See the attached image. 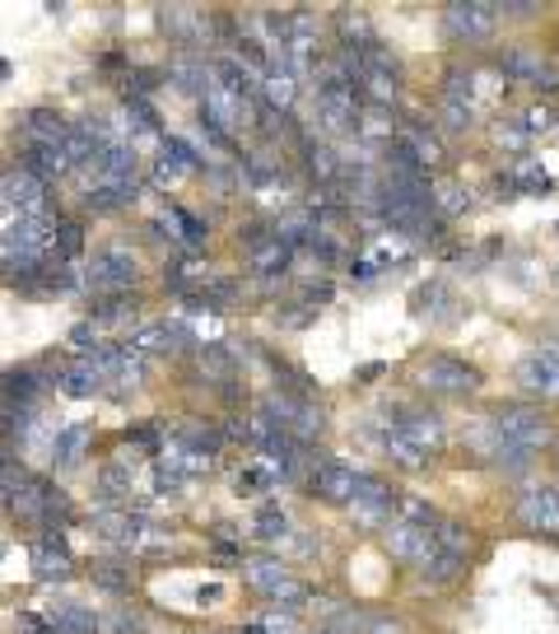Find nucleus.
I'll return each mask as SVG.
<instances>
[{
	"instance_id": "nucleus-1",
	"label": "nucleus",
	"mask_w": 559,
	"mask_h": 634,
	"mask_svg": "<svg viewBox=\"0 0 559 634\" xmlns=\"http://www.w3.org/2000/svg\"><path fill=\"white\" fill-rule=\"evenodd\" d=\"M443 444H448V425L438 411H429V406L383 411V452L396 467H406V471L429 467Z\"/></svg>"
},
{
	"instance_id": "nucleus-2",
	"label": "nucleus",
	"mask_w": 559,
	"mask_h": 634,
	"mask_svg": "<svg viewBox=\"0 0 559 634\" xmlns=\"http://www.w3.org/2000/svg\"><path fill=\"white\" fill-rule=\"evenodd\" d=\"M490 434H498V439H508V444H523L531 452L555 444V425H550V415L541 406H494L490 411Z\"/></svg>"
},
{
	"instance_id": "nucleus-3",
	"label": "nucleus",
	"mask_w": 559,
	"mask_h": 634,
	"mask_svg": "<svg viewBox=\"0 0 559 634\" xmlns=\"http://www.w3.org/2000/svg\"><path fill=\"white\" fill-rule=\"evenodd\" d=\"M243 583L256 588L262 598H271L275 606H285V611H298V606L313 598V592L298 583L285 565H280V560H266V555H256V560H243Z\"/></svg>"
},
{
	"instance_id": "nucleus-4",
	"label": "nucleus",
	"mask_w": 559,
	"mask_h": 634,
	"mask_svg": "<svg viewBox=\"0 0 559 634\" xmlns=\"http://www.w3.org/2000/svg\"><path fill=\"white\" fill-rule=\"evenodd\" d=\"M498 29V6L490 0H452L443 10V37L448 43H467V47H481L490 43Z\"/></svg>"
},
{
	"instance_id": "nucleus-5",
	"label": "nucleus",
	"mask_w": 559,
	"mask_h": 634,
	"mask_svg": "<svg viewBox=\"0 0 559 634\" xmlns=\"http://www.w3.org/2000/svg\"><path fill=\"white\" fill-rule=\"evenodd\" d=\"M481 369L467 364L462 354H429L425 364H419V387H429L438 396H471L481 392Z\"/></svg>"
},
{
	"instance_id": "nucleus-6",
	"label": "nucleus",
	"mask_w": 559,
	"mask_h": 634,
	"mask_svg": "<svg viewBox=\"0 0 559 634\" xmlns=\"http://www.w3.org/2000/svg\"><path fill=\"white\" fill-rule=\"evenodd\" d=\"M135 275H140L135 252L122 243H108V248H98L94 262L85 266V285L98 294H127L135 285Z\"/></svg>"
},
{
	"instance_id": "nucleus-7",
	"label": "nucleus",
	"mask_w": 559,
	"mask_h": 634,
	"mask_svg": "<svg viewBox=\"0 0 559 634\" xmlns=\"http://www.w3.org/2000/svg\"><path fill=\"white\" fill-rule=\"evenodd\" d=\"M359 485H364V471H354V467L341 462V458H322V462L308 471V490H313L322 504H341V509H350L354 494H359Z\"/></svg>"
},
{
	"instance_id": "nucleus-8",
	"label": "nucleus",
	"mask_w": 559,
	"mask_h": 634,
	"mask_svg": "<svg viewBox=\"0 0 559 634\" xmlns=\"http://www.w3.org/2000/svg\"><path fill=\"white\" fill-rule=\"evenodd\" d=\"M396 504H402V494H392L387 481H377V476H364V485H359L354 504H350V518L359 527H387L396 518Z\"/></svg>"
},
{
	"instance_id": "nucleus-9",
	"label": "nucleus",
	"mask_w": 559,
	"mask_h": 634,
	"mask_svg": "<svg viewBox=\"0 0 559 634\" xmlns=\"http://www.w3.org/2000/svg\"><path fill=\"white\" fill-rule=\"evenodd\" d=\"M517 523L541 532V537H559V490L555 485H527L517 494Z\"/></svg>"
},
{
	"instance_id": "nucleus-10",
	"label": "nucleus",
	"mask_w": 559,
	"mask_h": 634,
	"mask_svg": "<svg viewBox=\"0 0 559 634\" xmlns=\"http://www.w3.org/2000/svg\"><path fill=\"white\" fill-rule=\"evenodd\" d=\"M6 215H52L43 177L29 168H6Z\"/></svg>"
},
{
	"instance_id": "nucleus-11",
	"label": "nucleus",
	"mask_w": 559,
	"mask_h": 634,
	"mask_svg": "<svg viewBox=\"0 0 559 634\" xmlns=\"http://www.w3.org/2000/svg\"><path fill=\"white\" fill-rule=\"evenodd\" d=\"M94 532L103 542H112V546H145L154 532H150V523L140 518V513H131V509H98L94 513Z\"/></svg>"
},
{
	"instance_id": "nucleus-12",
	"label": "nucleus",
	"mask_w": 559,
	"mask_h": 634,
	"mask_svg": "<svg viewBox=\"0 0 559 634\" xmlns=\"http://www.w3.org/2000/svg\"><path fill=\"white\" fill-rule=\"evenodd\" d=\"M513 379H517V387H527L536 396H559V350L546 346V350L523 354L513 369Z\"/></svg>"
},
{
	"instance_id": "nucleus-13",
	"label": "nucleus",
	"mask_w": 559,
	"mask_h": 634,
	"mask_svg": "<svg viewBox=\"0 0 559 634\" xmlns=\"http://www.w3.org/2000/svg\"><path fill=\"white\" fill-rule=\"evenodd\" d=\"M383 542H387V550L396 555V560H406V565L419 569L434 555V527H415L406 518H392L383 527Z\"/></svg>"
},
{
	"instance_id": "nucleus-14",
	"label": "nucleus",
	"mask_w": 559,
	"mask_h": 634,
	"mask_svg": "<svg viewBox=\"0 0 559 634\" xmlns=\"http://www.w3.org/2000/svg\"><path fill=\"white\" fill-rule=\"evenodd\" d=\"M29 560H33V573L43 583L52 579H70V546H66V532H43L33 546H29Z\"/></svg>"
},
{
	"instance_id": "nucleus-15",
	"label": "nucleus",
	"mask_w": 559,
	"mask_h": 634,
	"mask_svg": "<svg viewBox=\"0 0 559 634\" xmlns=\"http://www.w3.org/2000/svg\"><path fill=\"white\" fill-rule=\"evenodd\" d=\"M262 98H266L271 112H289V108H294V98H298V70L289 66L285 52L271 56V70H266V79H262Z\"/></svg>"
},
{
	"instance_id": "nucleus-16",
	"label": "nucleus",
	"mask_w": 559,
	"mask_h": 634,
	"mask_svg": "<svg viewBox=\"0 0 559 634\" xmlns=\"http://www.w3.org/2000/svg\"><path fill=\"white\" fill-rule=\"evenodd\" d=\"M546 56L536 52V47H527V43H508L504 52H498V75L504 79H513V85H531L536 89V79L546 75Z\"/></svg>"
},
{
	"instance_id": "nucleus-17",
	"label": "nucleus",
	"mask_w": 559,
	"mask_h": 634,
	"mask_svg": "<svg viewBox=\"0 0 559 634\" xmlns=\"http://www.w3.org/2000/svg\"><path fill=\"white\" fill-rule=\"evenodd\" d=\"M103 364L94 360V354H85V360H75V364H66V369H56V392H66V396H75V402H85V396H94V392H103Z\"/></svg>"
},
{
	"instance_id": "nucleus-18",
	"label": "nucleus",
	"mask_w": 559,
	"mask_h": 634,
	"mask_svg": "<svg viewBox=\"0 0 559 634\" xmlns=\"http://www.w3.org/2000/svg\"><path fill=\"white\" fill-rule=\"evenodd\" d=\"M19 168H29L33 177H43V183H56L62 173L75 168V158L66 145H24V158H19Z\"/></svg>"
},
{
	"instance_id": "nucleus-19",
	"label": "nucleus",
	"mask_w": 559,
	"mask_h": 634,
	"mask_svg": "<svg viewBox=\"0 0 559 634\" xmlns=\"http://www.w3.org/2000/svg\"><path fill=\"white\" fill-rule=\"evenodd\" d=\"M24 141L29 145H66L70 141V122L52 108H33L24 112Z\"/></svg>"
},
{
	"instance_id": "nucleus-20",
	"label": "nucleus",
	"mask_w": 559,
	"mask_h": 634,
	"mask_svg": "<svg viewBox=\"0 0 559 634\" xmlns=\"http://www.w3.org/2000/svg\"><path fill=\"white\" fill-rule=\"evenodd\" d=\"M396 141L410 145L415 158H419L425 168H438V164H443V141H438V135H434L425 122H415V117H406V122H402V131H396Z\"/></svg>"
},
{
	"instance_id": "nucleus-21",
	"label": "nucleus",
	"mask_w": 559,
	"mask_h": 634,
	"mask_svg": "<svg viewBox=\"0 0 559 634\" xmlns=\"http://www.w3.org/2000/svg\"><path fill=\"white\" fill-rule=\"evenodd\" d=\"M47 621H52L56 634H103V621H98L89 606H79V602H52Z\"/></svg>"
},
{
	"instance_id": "nucleus-22",
	"label": "nucleus",
	"mask_w": 559,
	"mask_h": 634,
	"mask_svg": "<svg viewBox=\"0 0 559 634\" xmlns=\"http://www.w3.org/2000/svg\"><path fill=\"white\" fill-rule=\"evenodd\" d=\"M85 448H89V429L85 425H66L52 434V467H79L85 462Z\"/></svg>"
},
{
	"instance_id": "nucleus-23",
	"label": "nucleus",
	"mask_w": 559,
	"mask_h": 634,
	"mask_svg": "<svg viewBox=\"0 0 559 634\" xmlns=\"http://www.w3.org/2000/svg\"><path fill=\"white\" fill-rule=\"evenodd\" d=\"M452 304H457V299H452V289H448L443 281H429V285L415 289V313L429 317V323H448V317H457Z\"/></svg>"
},
{
	"instance_id": "nucleus-24",
	"label": "nucleus",
	"mask_w": 559,
	"mask_h": 634,
	"mask_svg": "<svg viewBox=\"0 0 559 634\" xmlns=\"http://www.w3.org/2000/svg\"><path fill=\"white\" fill-rule=\"evenodd\" d=\"M140 308V294H98V299L89 304V323H127V317H135Z\"/></svg>"
},
{
	"instance_id": "nucleus-25",
	"label": "nucleus",
	"mask_w": 559,
	"mask_h": 634,
	"mask_svg": "<svg viewBox=\"0 0 559 634\" xmlns=\"http://www.w3.org/2000/svg\"><path fill=\"white\" fill-rule=\"evenodd\" d=\"M467 565H471V560H462V555H443V550H434L429 560L419 565L415 573H419V579H425V583L443 588V583H457V579H462V573H467Z\"/></svg>"
},
{
	"instance_id": "nucleus-26",
	"label": "nucleus",
	"mask_w": 559,
	"mask_h": 634,
	"mask_svg": "<svg viewBox=\"0 0 559 634\" xmlns=\"http://www.w3.org/2000/svg\"><path fill=\"white\" fill-rule=\"evenodd\" d=\"M168 79L177 89H187V94H201L206 98V89H210V70H206V62H196V56H177V62H168Z\"/></svg>"
},
{
	"instance_id": "nucleus-27",
	"label": "nucleus",
	"mask_w": 559,
	"mask_h": 634,
	"mask_svg": "<svg viewBox=\"0 0 559 634\" xmlns=\"http://www.w3.org/2000/svg\"><path fill=\"white\" fill-rule=\"evenodd\" d=\"M79 252H85V225H79V220H56V229H52V262H70L75 266Z\"/></svg>"
},
{
	"instance_id": "nucleus-28",
	"label": "nucleus",
	"mask_w": 559,
	"mask_h": 634,
	"mask_svg": "<svg viewBox=\"0 0 559 634\" xmlns=\"http://www.w3.org/2000/svg\"><path fill=\"white\" fill-rule=\"evenodd\" d=\"M485 448H490V462H494L498 471H513V476H517V471H527V467L536 462V452H531V448L508 444V439H498V434H490V444H485Z\"/></svg>"
},
{
	"instance_id": "nucleus-29",
	"label": "nucleus",
	"mask_w": 559,
	"mask_h": 634,
	"mask_svg": "<svg viewBox=\"0 0 559 634\" xmlns=\"http://www.w3.org/2000/svg\"><path fill=\"white\" fill-rule=\"evenodd\" d=\"M89 579H94V588L117 592V598H131V588H135V573H131V565H117V560L94 565V569H89Z\"/></svg>"
},
{
	"instance_id": "nucleus-30",
	"label": "nucleus",
	"mask_w": 559,
	"mask_h": 634,
	"mask_svg": "<svg viewBox=\"0 0 559 634\" xmlns=\"http://www.w3.org/2000/svg\"><path fill=\"white\" fill-rule=\"evenodd\" d=\"M304 164L313 168V177H317V183H322V187H331L336 177L346 173V164H341V158H336V150H331V145H313V141H304Z\"/></svg>"
},
{
	"instance_id": "nucleus-31",
	"label": "nucleus",
	"mask_w": 559,
	"mask_h": 634,
	"mask_svg": "<svg viewBox=\"0 0 559 634\" xmlns=\"http://www.w3.org/2000/svg\"><path fill=\"white\" fill-rule=\"evenodd\" d=\"M513 173V183H517V192H527V196H546L550 187H555V177L541 168V164H536V158L531 154H523V158H517V164L508 168Z\"/></svg>"
},
{
	"instance_id": "nucleus-32",
	"label": "nucleus",
	"mask_w": 559,
	"mask_h": 634,
	"mask_svg": "<svg viewBox=\"0 0 559 634\" xmlns=\"http://www.w3.org/2000/svg\"><path fill=\"white\" fill-rule=\"evenodd\" d=\"M252 527H256V537H262V542H285V537H289V513L271 500V504L256 509Z\"/></svg>"
},
{
	"instance_id": "nucleus-33",
	"label": "nucleus",
	"mask_w": 559,
	"mask_h": 634,
	"mask_svg": "<svg viewBox=\"0 0 559 634\" xmlns=\"http://www.w3.org/2000/svg\"><path fill=\"white\" fill-rule=\"evenodd\" d=\"M37 383L29 369H10L6 373V406H33V396H37Z\"/></svg>"
},
{
	"instance_id": "nucleus-34",
	"label": "nucleus",
	"mask_w": 559,
	"mask_h": 634,
	"mask_svg": "<svg viewBox=\"0 0 559 634\" xmlns=\"http://www.w3.org/2000/svg\"><path fill=\"white\" fill-rule=\"evenodd\" d=\"M467 206H471L467 187H457V183H438L434 187V210L443 215V220H452V215H467Z\"/></svg>"
},
{
	"instance_id": "nucleus-35",
	"label": "nucleus",
	"mask_w": 559,
	"mask_h": 634,
	"mask_svg": "<svg viewBox=\"0 0 559 634\" xmlns=\"http://www.w3.org/2000/svg\"><path fill=\"white\" fill-rule=\"evenodd\" d=\"M396 518H406L415 527H438V509L429 500H419V494H402V504H396Z\"/></svg>"
},
{
	"instance_id": "nucleus-36",
	"label": "nucleus",
	"mask_w": 559,
	"mask_h": 634,
	"mask_svg": "<svg viewBox=\"0 0 559 634\" xmlns=\"http://www.w3.org/2000/svg\"><path fill=\"white\" fill-rule=\"evenodd\" d=\"M103 634H145V616L131 606H117L103 616Z\"/></svg>"
},
{
	"instance_id": "nucleus-37",
	"label": "nucleus",
	"mask_w": 559,
	"mask_h": 634,
	"mask_svg": "<svg viewBox=\"0 0 559 634\" xmlns=\"http://www.w3.org/2000/svg\"><path fill=\"white\" fill-rule=\"evenodd\" d=\"M517 122L527 127V135H536V131H550V127H555V108H550V103H531L523 117H517Z\"/></svg>"
},
{
	"instance_id": "nucleus-38",
	"label": "nucleus",
	"mask_w": 559,
	"mask_h": 634,
	"mask_svg": "<svg viewBox=\"0 0 559 634\" xmlns=\"http://www.w3.org/2000/svg\"><path fill=\"white\" fill-rule=\"evenodd\" d=\"M494 141H498V145H508V150H523V145L531 141V135H527V127L513 117V122H498V127H494Z\"/></svg>"
},
{
	"instance_id": "nucleus-39",
	"label": "nucleus",
	"mask_w": 559,
	"mask_h": 634,
	"mask_svg": "<svg viewBox=\"0 0 559 634\" xmlns=\"http://www.w3.org/2000/svg\"><path fill=\"white\" fill-rule=\"evenodd\" d=\"M443 122H448L452 131H467V127L475 122V108H471V103H452V98H443Z\"/></svg>"
},
{
	"instance_id": "nucleus-40",
	"label": "nucleus",
	"mask_w": 559,
	"mask_h": 634,
	"mask_svg": "<svg viewBox=\"0 0 559 634\" xmlns=\"http://www.w3.org/2000/svg\"><path fill=\"white\" fill-rule=\"evenodd\" d=\"M504 14H517V19H523V14H536V6H531V0H508Z\"/></svg>"
},
{
	"instance_id": "nucleus-41",
	"label": "nucleus",
	"mask_w": 559,
	"mask_h": 634,
	"mask_svg": "<svg viewBox=\"0 0 559 634\" xmlns=\"http://www.w3.org/2000/svg\"><path fill=\"white\" fill-rule=\"evenodd\" d=\"M313 634H359V630H354V621H346V625H317Z\"/></svg>"
},
{
	"instance_id": "nucleus-42",
	"label": "nucleus",
	"mask_w": 559,
	"mask_h": 634,
	"mask_svg": "<svg viewBox=\"0 0 559 634\" xmlns=\"http://www.w3.org/2000/svg\"><path fill=\"white\" fill-rule=\"evenodd\" d=\"M238 634H271V630H266V621H252V625H243Z\"/></svg>"
},
{
	"instance_id": "nucleus-43",
	"label": "nucleus",
	"mask_w": 559,
	"mask_h": 634,
	"mask_svg": "<svg viewBox=\"0 0 559 634\" xmlns=\"http://www.w3.org/2000/svg\"><path fill=\"white\" fill-rule=\"evenodd\" d=\"M555 281H559V271H555Z\"/></svg>"
}]
</instances>
